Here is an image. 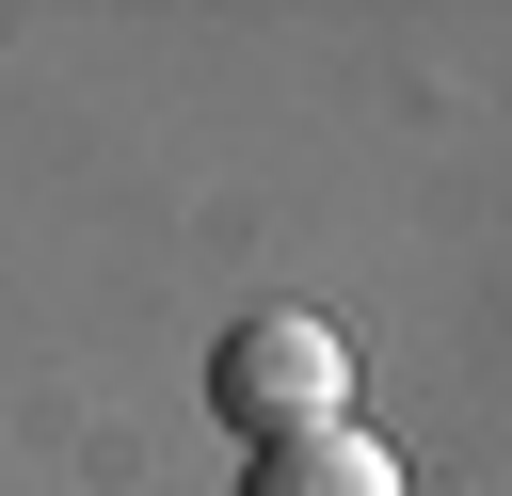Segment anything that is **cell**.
I'll list each match as a JSON object with an SVG mask.
<instances>
[{"mask_svg":"<svg viewBox=\"0 0 512 496\" xmlns=\"http://www.w3.org/2000/svg\"><path fill=\"white\" fill-rule=\"evenodd\" d=\"M208 416L240 448H304V432H352V336L320 304H272V320H224L208 336Z\"/></svg>","mask_w":512,"mask_h":496,"instance_id":"1","label":"cell"},{"mask_svg":"<svg viewBox=\"0 0 512 496\" xmlns=\"http://www.w3.org/2000/svg\"><path fill=\"white\" fill-rule=\"evenodd\" d=\"M240 496H416V480L368 432H304V448H240Z\"/></svg>","mask_w":512,"mask_h":496,"instance_id":"2","label":"cell"}]
</instances>
